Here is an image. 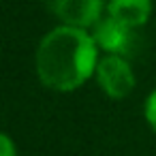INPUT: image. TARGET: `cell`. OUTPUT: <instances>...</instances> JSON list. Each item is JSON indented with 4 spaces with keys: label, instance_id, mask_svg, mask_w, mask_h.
I'll list each match as a JSON object with an SVG mask.
<instances>
[{
    "label": "cell",
    "instance_id": "5",
    "mask_svg": "<svg viewBox=\"0 0 156 156\" xmlns=\"http://www.w3.org/2000/svg\"><path fill=\"white\" fill-rule=\"evenodd\" d=\"M150 13L152 0H109L107 2V15L130 30L141 28L150 20Z\"/></svg>",
    "mask_w": 156,
    "mask_h": 156
},
{
    "label": "cell",
    "instance_id": "4",
    "mask_svg": "<svg viewBox=\"0 0 156 156\" xmlns=\"http://www.w3.org/2000/svg\"><path fill=\"white\" fill-rule=\"evenodd\" d=\"M92 39H94L98 49L107 51V56H122V58H126L128 54H133V49L137 45L135 30L122 26L120 22H115L109 15H105L92 28Z\"/></svg>",
    "mask_w": 156,
    "mask_h": 156
},
{
    "label": "cell",
    "instance_id": "7",
    "mask_svg": "<svg viewBox=\"0 0 156 156\" xmlns=\"http://www.w3.org/2000/svg\"><path fill=\"white\" fill-rule=\"evenodd\" d=\"M0 145H2V150H0V156H17L15 145H13V141H11L9 135H0Z\"/></svg>",
    "mask_w": 156,
    "mask_h": 156
},
{
    "label": "cell",
    "instance_id": "3",
    "mask_svg": "<svg viewBox=\"0 0 156 156\" xmlns=\"http://www.w3.org/2000/svg\"><path fill=\"white\" fill-rule=\"evenodd\" d=\"M49 11L71 28H94L103 20V0H47Z\"/></svg>",
    "mask_w": 156,
    "mask_h": 156
},
{
    "label": "cell",
    "instance_id": "6",
    "mask_svg": "<svg viewBox=\"0 0 156 156\" xmlns=\"http://www.w3.org/2000/svg\"><path fill=\"white\" fill-rule=\"evenodd\" d=\"M143 113H145V120H147L150 128L156 130V90L150 92V96L145 98V109H143Z\"/></svg>",
    "mask_w": 156,
    "mask_h": 156
},
{
    "label": "cell",
    "instance_id": "1",
    "mask_svg": "<svg viewBox=\"0 0 156 156\" xmlns=\"http://www.w3.org/2000/svg\"><path fill=\"white\" fill-rule=\"evenodd\" d=\"M98 47L90 32L71 26H58L47 32L34 54V66L41 83L58 92H71L96 73Z\"/></svg>",
    "mask_w": 156,
    "mask_h": 156
},
{
    "label": "cell",
    "instance_id": "2",
    "mask_svg": "<svg viewBox=\"0 0 156 156\" xmlns=\"http://www.w3.org/2000/svg\"><path fill=\"white\" fill-rule=\"evenodd\" d=\"M96 81L103 92L111 98H124L135 88V73L126 58L122 56H105L96 64Z\"/></svg>",
    "mask_w": 156,
    "mask_h": 156
}]
</instances>
